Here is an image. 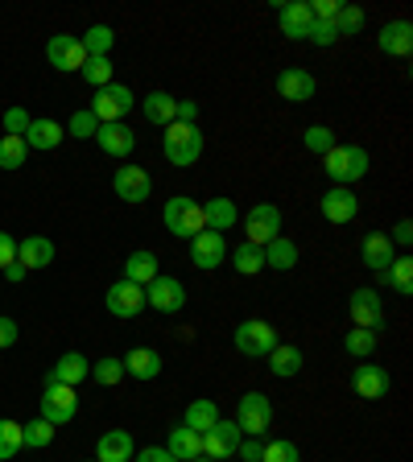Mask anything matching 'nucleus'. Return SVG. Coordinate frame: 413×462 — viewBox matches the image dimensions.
Wrapping results in <instances>:
<instances>
[{"label":"nucleus","mask_w":413,"mask_h":462,"mask_svg":"<svg viewBox=\"0 0 413 462\" xmlns=\"http://www.w3.org/2000/svg\"><path fill=\"white\" fill-rule=\"evenodd\" d=\"M79 75H83L87 83H91V87H96V91H99V87H108V83H112V58H87V62H83V70H79Z\"/></svg>","instance_id":"37998d69"},{"label":"nucleus","mask_w":413,"mask_h":462,"mask_svg":"<svg viewBox=\"0 0 413 462\" xmlns=\"http://www.w3.org/2000/svg\"><path fill=\"white\" fill-rule=\"evenodd\" d=\"M165 450L174 454L178 462H191V458H202V438L186 425H174L170 438H165Z\"/></svg>","instance_id":"cd10ccee"},{"label":"nucleus","mask_w":413,"mask_h":462,"mask_svg":"<svg viewBox=\"0 0 413 462\" xmlns=\"http://www.w3.org/2000/svg\"><path fill=\"white\" fill-rule=\"evenodd\" d=\"M244 231H249V240L244 244L265 248V244H273L281 236V211L273 207V202H257V207L244 215Z\"/></svg>","instance_id":"1a4fd4ad"},{"label":"nucleus","mask_w":413,"mask_h":462,"mask_svg":"<svg viewBox=\"0 0 413 462\" xmlns=\"http://www.w3.org/2000/svg\"><path fill=\"white\" fill-rule=\"evenodd\" d=\"M277 21H281V33L289 42H306L310 29H314V13H310L306 0H289V5H277Z\"/></svg>","instance_id":"4468645a"},{"label":"nucleus","mask_w":413,"mask_h":462,"mask_svg":"<svg viewBox=\"0 0 413 462\" xmlns=\"http://www.w3.org/2000/svg\"><path fill=\"white\" fill-rule=\"evenodd\" d=\"M79 42H83L87 58H108V54H112V46H116V33L108 25H91Z\"/></svg>","instance_id":"e433bc0d"},{"label":"nucleus","mask_w":413,"mask_h":462,"mask_svg":"<svg viewBox=\"0 0 413 462\" xmlns=\"http://www.w3.org/2000/svg\"><path fill=\"white\" fill-rule=\"evenodd\" d=\"M335 29H339V38H352V33H360L364 29V9H356V5H343L335 17Z\"/></svg>","instance_id":"a18cd8bd"},{"label":"nucleus","mask_w":413,"mask_h":462,"mask_svg":"<svg viewBox=\"0 0 413 462\" xmlns=\"http://www.w3.org/2000/svg\"><path fill=\"white\" fill-rule=\"evenodd\" d=\"M104 306H108V314H112V318H125V322H128V318H136L141 310H149V306H145V285H133V281L120 277L104 293Z\"/></svg>","instance_id":"f8f14e48"},{"label":"nucleus","mask_w":413,"mask_h":462,"mask_svg":"<svg viewBox=\"0 0 413 462\" xmlns=\"http://www.w3.org/2000/svg\"><path fill=\"white\" fill-rule=\"evenodd\" d=\"M302 144H306L310 153H318V157H323V153H331V149H335L339 141H335V133H331L327 125H310L306 133H302Z\"/></svg>","instance_id":"79ce46f5"},{"label":"nucleus","mask_w":413,"mask_h":462,"mask_svg":"<svg viewBox=\"0 0 413 462\" xmlns=\"http://www.w3.org/2000/svg\"><path fill=\"white\" fill-rule=\"evenodd\" d=\"M13 260H17V240H13L9 231H0V273L9 269Z\"/></svg>","instance_id":"864d4df0"},{"label":"nucleus","mask_w":413,"mask_h":462,"mask_svg":"<svg viewBox=\"0 0 413 462\" xmlns=\"http://www.w3.org/2000/svg\"><path fill=\"white\" fill-rule=\"evenodd\" d=\"M133 104H136V96L128 91L125 83H108V87H99L96 91V99H91L87 112L96 116L99 125H120V120L133 112Z\"/></svg>","instance_id":"39448f33"},{"label":"nucleus","mask_w":413,"mask_h":462,"mask_svg":"<svg viewBox=\"0 0 413 462\" xmlns=\"http://www.w3.org/2000/svg\"><path fill=\"white\" fill-rule=\"evenodd\" d=\"M67 136V128H58V120H29L25 128V149H58V141Z\"/></svg>","instance_id":"c756f323"},{"label":"nucleus","mask_w":413,"mask_h":462,"mask_svg":"<svg viewBox=\"0 0 413 462\" xmlns=\"http://www.w3.org/2000/svg\"><path fill=\"white\" fill-rule=\"evenodd\" d=\"M21 338V327L17 322H13V318H5L0 314V351H5V346H13Z\"/></svg>","instance_id":"6e6d98bb"},{"label":"nucleus","mask_w":413,"mask_h":462,"mask_svg":"<svg viewBox=\"0 0 413 462\" xmlns=\"http://www.w3.org/2000/svg\"><path fill=\"white\" fill-rule=\"evenodd\" d=\"M215 421H220V404H215V401H207V396H202V401H191V404H186L183 425H186V430H194L199 438L211 430Z\"/></svg>","instance_id":"7c9ffc66"},{"label":"nucleus","mask_w":413,"mask_h":462,"mask_svg":"<svg viewBox=\"0 0 413 462\" xmlns=\"http://www.w3.org/2000/svg\"><path fill=\"white\" fill-rule=\"evenodd\" d=\"M260 462H302V454H298V446L294 442H265V450H260Z\"/></svg>","instance_id":"49530a36"},{"label":"nucleus","mask_w":413,"mask_h":462,"mask_svg":"<svg viewBox=\"0 0 413 462\" xmlns=\"http://www.w3.org/2000/svg\"><path fill=\"white\" fill-rule=\"evenodd\" d=\"M17 264H25V273L50 269V264H54V240H46V236H25V240H17Z\"/></svg>","instance_id":"b1692460"},{"label":"nucleus","mask_w":413,"mask_h":462,"mask_svg":"<svg viewBox=\"0 0 413 462\" xmlns=\"http://www.w3.org/2000/svg\"><path fill=\"white\" fill-rule=\"evenodd\" d=\"M231 256V269L240 273V277H257L260 269H265V248H257V244H240L236 252H228Z\"/></svg>","instance_id":"f704fd0d"},{"label":"nucleus","mask_w":413,"mask_h":462,"mask_svg":"<svg viewBox=\"0 0 413 462\" xmlns=\"http://www.w3.org/2000/svg\"><path fill=\"white\" fill-rule=\"evenodd\" d=\"M120 364H125V375H133V380H157L162 375V356L154 346H133Z\"/></svg>","instance_id":"393cba45"},{"label":"nucleus","mask_w":413,"mask_h":462,"mask_svg":"<svg viewBox=\"0 0 413 462\" xmlns=\"http://www.w3.org/2000/svg\"><path fill=\"white\" fill-rule=\"evenodd\" d=\"M339 0H310V13H314V21H335L339 17Z\"/></svg>","instance_id":"3c124183"},{"label":"nucleus","mask_w":413,"mask_h":462,"mask_svg":"<svg viewBox=\"0 0 413 462\" xmlns=\"http://www.w3.org/2000/svg\"><path fill=\"white\" fill-rule=\"evenodd\" d=\"M298 264V244L277 236L273 244H265V269H277V273H289Z\"/></svg>","instance_id":"473e14b6"},{"label":"nucleus","mask_w":413,"mask_h":462,"mask_svg":"<svg viewBox=\"0 0 413 462\" xmlns=\"http://www.w3.org/2000/svg\"><path fill=\"white\" fill-rule=\"evenodd\" d=\"M260 450H265V442H260V438H244L236 454H240L244 462H260Z\"/></svg>","instance_id":"13d9d810"},{"label":"nucleus","mask_w":413,"mask_h":462,"mask_svg":"<svg viewBox=\"0 0 413 462\" xmlns=\"http://www.w3.org/2000/svg\"><path fill=\"white\" fill-rule=\"evenodd\" d=\"M360 256H364V264L372 273H385L389 264L397 260V248L393 240H389V231H368L364 236V248H360Z\"/></svg>","instance_id":"5701e85b"},{"label":"nucleus","mask_w":413,"mask_h":462,"mask_svg":"<svg viewBox=\"0 0 413 462\" xmlns=\"http://www.w3.org/2000/svg\"><path fill=\"white\" fill-rule=\"evenodd\" d=\"M162 153L170 165H178V170H186V165H194L202 157V133L199 125H165V136H162Z\"/></svg>","instance_id":"f03ea898"},{"label":"nucleus","mask_w":413,"mask_h":462,"mask_svg":"<svg viewBox=\"0 0 413 462\" xmlns=\"http://www.w3.org/2000/svg\"><path fill=\"white\" fill-rule=\"evenodd\" d=\"M96 128H99V120L91 112H75L70 116V125H67V136H79V141H91V136H96Z\"/></svg>","instance_id":"de8ad7c7"},{"label":"nucleus","mask_w":413,"mask_h":462,"mask_svg":"<svg viewBox=\"0 0 413 462\" xmlns=\"http://www.w3.org/2000/svg\"><path fill=\"white\" fill-rule=\"evenodd\" d=\"M376 46L385 50V54H393V58H409V50H413V25H409V21H389V25L380 29Z\"/></svg>","instance_id":"a878e982"},{"label":"nucleus","mask_w":413,"mask_h":462,"mask_svg":"<svg viewBox=\"0 0 413 462\" xmlns=\"http://www.w3.org/2000/svg\"><path fill=\"white\" fill-rule=\"evenodd\" d=\"M347 314H352V327H364V330L385 327V301H380L376 289H356L347 298Z\"/></svg>","instance_id":"9b49d317"},{"label":"nucleus","mask_w":413,"mask_h":462,"mask_svg":"<svg viewBox=\"0 0 413 462\" xmlns=\"http://www.w3.org/2000/svg\"><path fill=\"white\" fill-rule=\"evenodd\" d=\"M5 281H9V285H17V281H25V264H17V260H13L9 269H5Z\"/></svg>","instance_id":"bf43d9fd"},{"label":"nucleus","mask_w":413,"mask_h":462,"mask_svg":"<svg viewBox=\"0 0 413 462\" xmlns=\"http://www.w3.org/2000/svg\"><path fill=\"white\" fill-rule=\"evenodd\" d=\"M236 425L244 438H265V430L273 425V401L265 393H244L236 404Z\"/></svg>","instance_id":"423d86ee"},{"label":"nucleus","mask_w":413,"mask_h":462,"mask_svg":"<svg viewBox=\"0 0 413 462\" xmlns=\"http://www.w3.org/2000/svg\"><path fill=\"white\" fill-rule=\"evenodd\" d=\"M112 190L125 202H145L149 194H154V178H149L141 165H120L116 178H112Z\"/></svg>","instance_id":"2eb2a0df"},{"label":"nucleus","mask_w":413,"mask_h":462,"mask_svg":"<svg viewBox=\"0 0 413 462\" xmlns=\"http://www.w3.org/2000/svg\"><path fill=\"white\" fill-rule=\"evenodd\" d=\"M29 120H33V116H29L25 107H9V112H5V136H25Z\"/></svg>","instance_id":"8fccbe9b"},{"label":"nucleus","mask_w":413,"mask_h":462,"mask_svg":"<svg viewBox=\"0 0 413 462\" xmlns=\"http://www.w3.org/2000/svg\"><path fill=\"white\" fill-rule=\"evenodd\" d=\"M165 231L170 236H178V240H194L199 231H207V219H202V202L186 199V194H178V199H165Z\"/></svg>","instance_id":"7ed1b4c3"},{"label":"nucleus","mask_w":413,"mask_h":462,"mask_svg":"<svg viewBox=\"0 0 413 462\" xmlns=\"http://www.w3.org/2000/svg\"><path fill=\"white\" fill-rule=\"evenodd\" d=\"M136 442L128 430H108L96 442V462H133Z\"/></svg>","instance_id":"412c9836"},{"label":"nucleus","mask_w":413,"mask_h":462,"mask_svg":"<svg viewBox=\"0 0 413 462\" xmlns=\"http://www.w3.org/2000/svg\"><path fill=\"white\" fill-rule=\"evenodd\" d=\"M202 219H207V231L228 236V231L236 227V219H240V211H236L231 199H211V202H202Z\"/></svg>","instance_id":"bb28decb"},{"label":"nucleus","mask_w":413,"mask_h":462,"mask_svg":"<svg viewBox=\"0 0 413 462\" xmlns=\"http://www.w3.org/2000/svg\"><path fill=\"white\" fill-rule=\"evenodd\" d=\"M91 375V359L79 356V351H67V356H58V364L46 372V384H67V388H79Z\"/></svg>","instance_id":"6ab92c4d"},{"label":"nucleus","mask_w":413,"mask_h":462,"mask_svg":"<svg viewBox=\"0 0 413 462\" xmlns=\"http://www.w3.org/2000/svg\"><path fill=\"white\" fill-rule=\"evenodd\" d=\"M318 207H323V219L327 223H352L360 215V199H356L352 186H331Z\"/></svg>","instance_id":"dca6fc26"},{"label":"nucleus","mask_w":413,"mask_h":462,"mask_svg":"<svg viewBox=\"0 0 413 462\" xmlns=\"http://www.w3.org/2000/svg\"><path fill=\"white\" fill-rule=\"evenodd\" d=\"M314 91H318V79L310 70L289 67L277 75V96L289 99V104H306V99H314Z\"/></svg>","instance_id":"aec40b11"},{"label":"nucleus","mask_w":413,"mask_h":462,"mask_svg":"<svg viewBox=\"0 0 413 462\" xmlns=\"http://www.w3.org/2000/svg\"><path fill=\"white\" fill-rule=\"evenodd\" d=\"M231 338H236V351L249 356V359H265L273 346L281 343L277 330H273V322H265V318H249V322H240V327L231 330Z\"/></svg>","instance_id":"20e7f679"},{"label":"nucleus","mask_w":413,"mask_h":462,"mask_svg":"<svg viewBox=\"0 0 413 462\" xmlns=\"http://www.w3.org/2000/svg\"><path fill=\"white\" fill-rule=\"evenodd\" d=\"M240 442H244V433H240V425L236 421H215L211 430L202 433V458H215V462H228L231 454L240 450Z\"/></svg>","instance_id":"9d476101"},{"label":"nucleus","mask_w":413,"mask_h":462,"mask_svg":"<svg viewBox=\"0 0 413 462\" xmlns=\"http://www.w3.org/2000/svg\"><path fill=\"white\" fill-rule=\"evenodd\" d=\"M38 409H42V421H50V425L58 430V425L75 421L79 396H75V388H67V384H46V393H42Z\"/></svg>","instance_id":"0eeeda50"},{"label":"nucleus","mask_w":413,"mask_h":462,"mask_svg":"<svg viewBox=\"0 0 413 462\" xmlns=\"http://www.w3.org/2000/svg\"><path fill=\"white\" fill-rule=\"evenodd\" d=\"M389 240H393V248H409V244H413V223L401 219L393 231H389Z\"/></svg>","instance_id":"5fc2aeb1"},{"label":"nucleus","mask_w":413,"mask_h":462,"mask_svg":"<svg viewBox=\"0 0 413 462\" xmlns=\"http://www.w3.org/2000/svg\"><path fill=\"white\" fill-rule=\"evenodd\" d=\"M21 430H25V446H29V450H46V446L54 442V425L42 421V417H38V421H29V425H21Z\"/></svg>","instance_id":"c03bdc74"},{"label":"nucleus","mask_w":413,"mask_h":462,"mask_svg":"<svg viewBox=\"0 0 413 462\" xmlns=\"http://www.w3.org/2000/svg\"><path fill=\"white\" fill-rule=\"evenodd\" d=\"M343 346H347V356H356V359H368L376 351V330H364V327H352L343 335Z\"/></svg>","instance_id":"58836bf2"},{"label":"nucleus","mask_w":413,"mask_h":462,"mask_svg":"<svg viewBox=\"0 0 413 462\" xmlns=\"http://www.w3.org/2000/svg\"><path fill=\"white\" fill-rule=\"evenodd\" d=\"M25 153V136H0V170H21Z\"/></svg>","instance_id":"ea45409f"},{"label":"nucleus","mask_w":413,"mask_h":462,"mask_svg":"<svg viewBox=\"0 0 413 462\" xmlns=\"http://www.w3.org/2000/svg\"><path fill=\"white\" fill-rule=\"evenodd\" d=\"M223 256H228V236H220V231H199V236L191 240V260L202 273L220 269Z\"/></svg>","instance_id":"ddd939ff"},{"label":"nucleus","mask_w":413,"mask_h":462,"mask_svg":"<svg viewBox=\"0 0 413 462\" xmlns=\"http://www.w3.org/2000/svg\"><path fill=\"white\" fill-rule=\"evenodd\" d=\"M265 359H269V372L277 375V380H289V375H298V372H302V351H298V346L277 343Z\"/></svg>","instance_id":"2f4dec72"},{"label":"nucleus","mask_w":413,"mask_h":462,"mask_svg":"<svg viewBox=\"0 0 413 462\" xmlns=\"http://www.w3.org/2000/svg\"><path fill=\"white\" fill-rule=\"evenodd\" d=\"M157 277V256L154 252H133V256L125 260V281H133V285H149V281Z\"/></svg>","instance_id":"72a5a7b5"},{"label":"nucleus","mask_w":413,"mask_h":462,"mask_svg":"<svg viewBox=\"0 0 413 462\" xmlns=\"http://www.w3.org/2000/svg\"><path fill=\"white\" fill-rule=\"evenodd\" d=\"M96 141H99V149H104L108 157H128L136 149V133L125 125V120H120V125H99Z\"/></svg>","instance_id":"4be33fe9"},{"label":"nucleus","mask_w":413,"mask_h":462,"mask_svg":"<svg viewBox=\"0 0 413 462\" xmlns=\"http://www.w3.org/2000/svg\"><path fill=\"white\" fill-rule=\"evenodd\" d=\"M191 462H215V458H191Z\"/></svg>","instance_id":"052dcab7"},{"label":"nucleus","mask_w":413,"mask_h":462,"mask_svg":"<svg viewBox=\"0 0 413 462\" xmlns=\"http://www.w3.org/2000/svg\"><path fill=\"white\" fill-rule=\"evenodd\" d=\"M174 120H178V125H194V120H199V104H194V99H178Z\"/></svg>","instance_id":"4d7b16f0"},{"label":"nucleus","mask_w":413,"mask_h":462,"mask_svg":"<svg viewBox=\"0 0 413 462\" xmlns=\"http://www.w3.org/2000/svg\"><path fill=\"white\" fill-rule=\"evenodd\" d=\"M323 170H327V178L335 186H352L360 182V178H368V149H360V144H335L331 153H323Z\"/></svg>","instance_id":"f257e3e1"},{"label":"nucleus","mask_w":413,"mask_h":462,"mask_svg":"<svg viewBox=\"0 0 413 462\" xmlns=\"http://www.w3.org/2000/svg\"><path fill=\"white\" fill-rule=\"evenodd\" d=\"M306 42H314L318 50H331V46H339V29H335V21H314V29H310V38Z\"/></svg>","instance_id":"09e8293b"},{"label":"nucleus","mask_w":413,"mask_h":462,"mask_svg":"<svg viewBox=\"0 0 413 462\" xmlns=\"http://www.w3.org/2000/svg\"><path fill=\"white\" fill-rule=\"evenodd\" d=\"M21 450H25V430L17 421H9V417H0V462L17 458Z\"/></svg>","instance_id":"c9c22d12"},{"label":"nucleus","mask_w":413,"mask_h":462,"mask_svg":"<svg viewBox=\"0 0 413 462\" xmlns=\"http://www.w3.org/2000/svg\"><path fill=\"white\" fill-rule=\"evenodd\" d=\"M145 306L157 310V314H178V310L186 306V289L178 277H165V273H157L149 285H145Z\"/></svg>","instance_id":"6e6552de"},{"label":"nucleus","mask_w":413,"mask_h":462,"mask_svg":"<svg viewBox=\"0 0 413 462\" xmlns=\"http://www.w3.org/2000/svg\"><path fill=\"white\" fill-rule=\"evenodd\" d=\"M389 372L380 364H360L356 372H352V388H356L360 401H385L389 396Z\"/></svg>","instance_id":"f3484780"},{"label":"nucleus","mask_w":413,"mask_h":462,"mask_svg":"<svg viewBox=\"0 0 413 462\" xmlns=\"http://www.w3.org/2000/svg\"><path fill=\"white\" fill-rule=\"evenodd\" d=\"M385 281L397 289V293H401V298H409V293H413V260L409 256H397L393 264L385 269Z\"/></svg>","instance_id":"4c0bfd02"},{"label":"nucleus","mask_w":413,"mask_h":462,"mask_svg":"<svg viewBox=\"0 0 413 462\" xmlns=\"http://www.w3.org/2000/svg\"><path fill=\"white\" fill-rule=\"evenodd\" d=\"M46 58H50V67H54V70H67V75H70V70H83L87 50H83V42H79V38L58 33V38H50Z\"/></svg>","instance_id":"a211bd4d"},{"label":"nucleus","mask_w":413,"mask_h":462,"mask_svg":"<svg viewBox=\"0 0 413 462\" xmlns=\"http://www.w3.org/2000/svg\"><path fill=\"white\" fill-rule=\"evenodd\" d=\"M91 380H96V384H104V388L120 384V380H125V364H120L116 356L96 359V364H91Z\"/></svg>","instance_id":"a19ab883"},{"label":"nucleus","mask_w":413,"mask_h":462,"mask_svg":"<svg viewBox=\"0 0 413 462\" xmlns=\"http://www.w3.org/2000/svg\"><path fill=\"white\" fill-rule=\"evenodd\" d=\"M133 462H178V458H174L165 446H145V450L133 454Z\"/></svg>","instance_id":"603ef678"},{"label":"nucleus","mask_w":413,"mask_h":462,"mask_svg":"<svg viewBox=\"0 0 413 462\" xmlns=\"http://www.w3.org/2000/svg\"><path fill=\"white\" fill-rule=\"evenodd\" d=\"M141 112L149 125H174V112H178V99L170 96V91H149V96L141 99Z\"/></svg>","instance_id":"c85d7f7f"}]
</instances>
